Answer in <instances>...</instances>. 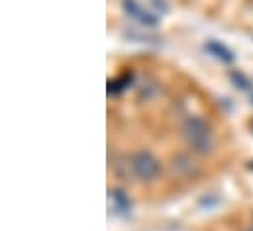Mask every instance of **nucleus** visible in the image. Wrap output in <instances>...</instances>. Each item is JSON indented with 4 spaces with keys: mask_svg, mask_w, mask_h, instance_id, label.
<instances>
[{
    "mask_svg": "<svg viewBox=\"0 0 253 231\" xmlns=\"http://www.w3.org/2000/svg\"><path fill=\"white\" fill-rule=\"evenodd\" d=\"M232 80L236 82L238 88H250V80L242 73H232Z\"/></svg>",
    "mask_w": 253,
    "mask_h": 231,
    "instance_id": "6",
    "label": "nucleus"
},
{
    "mask_svg": "<svg viewBox=\"0 0 253 231\" xmlns=\"http://www.w3.org/2000/svg\"><path fill=\"white\" fill-rule=\"evenodd\" d=\"M183 133H185V137H187V141H189L194 153L206 155L212 151V147H214L212 131H210V125L202 117H198V116L189 117L183 125Z\"/></svg>",
    "mask_w": 253,
    "mask_h": 231,
    "instance_id": "1",
    "label": "nucleus"
},
{
    "mask_svg": "<svg viewBox=\"0 0 253 231\" xmlns=\"http://www.w3.org/2000/svg\"><path fill=\"white\" fill-rule=\"evenodd\" d=\"M204 49L210 53V55H214L216 59H220V61H226V63H230L234 55L230 53V49L228 47H224L222 43H218V41H208L206 45H204Z\"/></svg>",
    "mask_w": 253,
    "mask_h": 231,
    "instance_id": "5",
    "label": "nucleus"
},
{
    "mask_svg": "<svg viewBox=\"0 0 253 231\" xmlns=\"http://www.w3.org/2000/svg\"><path fill=\"white\" fill-rule=\"evenodd\" d=\"M108 206L116 214H126V212H129V208H131V202H129V198L126 196V192H122L118 188H112V190H108Z\"/></svg>",
    "mask_w": 253,
    "mask_h": 231,
    "instance_id": "4",
    "label": "nucleus"
},
{
    "mask_svg": "<svg viewBox=\"0 0 253 231\" xmlns=\"http://www.w3.org/2000/svg\"><path fill=\"white\" fill-rule=\"evenodd\" d=\"M131 173L141 182H153L161 173L159 159L151 151H137L131 157Z\"/></svg>",
    "mask_w": 253,
    "mask_h": 231,
    "instance_id": "2",
    "label": "nucleus"
},
{
    "mask_svg": "<svg viewBox=\"0 0 253 231\" xmlns=\"http://www.w3.org/2000/svg\"><path fill=\"white\" fill-rule=\"evenodd\" d=\"M122 6H124V12H126L127 16L131 18V20H135V22H139L141 26H147V28H155L157 24H159V20H157V16H153V14H149L141 4H137L135 0H122Z\"/></svg>",
    "mask_w": 253,
    "mask_h": 231,
    "instance_id": "3",
    "label": "nucleus"
}]
</instances>
